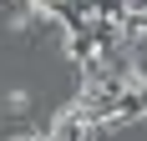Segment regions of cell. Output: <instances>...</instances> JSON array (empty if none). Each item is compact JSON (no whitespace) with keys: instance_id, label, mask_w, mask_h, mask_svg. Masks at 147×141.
Returning <instances> with one entry per match:
<instances>
[{"instance_id":"6da1fadb","label":"cell","mask_w":147,"mask_h":141,"mask_svg":"<svg viewBox=\"0 0 147 141\" xmlns=\"http://www.w3.org/2000/svg\"><path fill=\"white\" fill-rule=\"evenodd\" d=\"M132 10H137V15H147V0H132Z\"/></svg>"}]
</instances>
